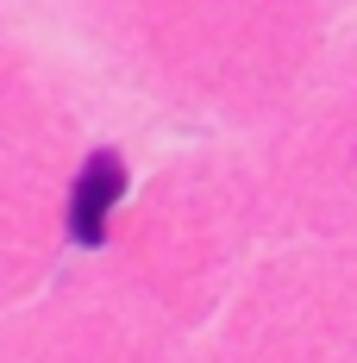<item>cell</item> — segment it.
Wrapping results in <instances>:
<instances>
[{
    "mask_svg": "<svg viewBox=\"0 0 357 363\" xmlns=\"http://www.w3.org/2000/svg\"><path fill=\"white\" fill-rule=\"evenodd\" d=\"M126 163H119V150H94L88 163H82V176H75V194H70V238L75 245H107V219L119 207V194H126Z\"/></svg>",
    "mask_w": 357,
    "mask_h": 363,
    "instance_id": "1",
    "label": "cell"
}]
</instances>
